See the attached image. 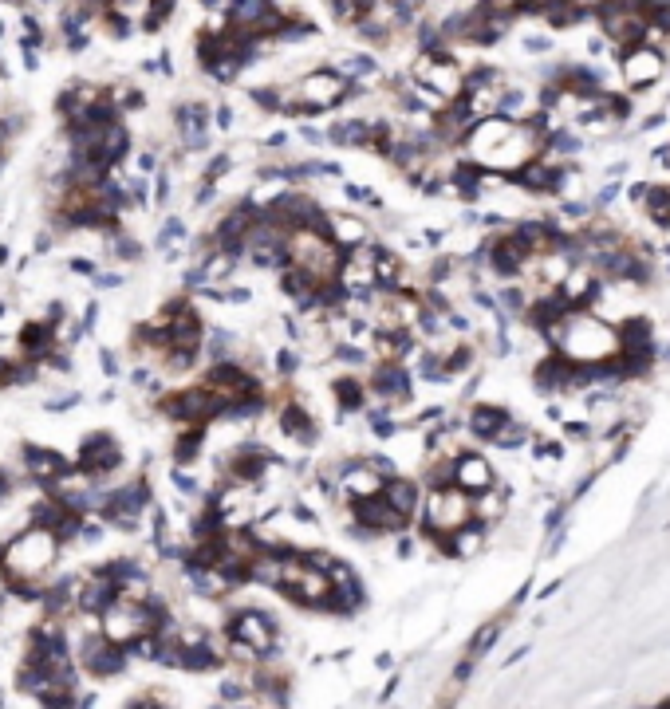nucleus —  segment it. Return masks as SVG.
<instances>
[{
  "label": "nucleus",
  "mask_w": 670,
  "mask_h": 709,
  "mask_svg": "<svg viewBox=\"0 0 670 709\" xmlns=\"http://www.w3.org/2000/svg\"><path fill=\"white\" fill-rule=\"evenodd\" d=\"M540 150H544V134L521 119L489 115L466 130L469 166H477L481 174H521L540 158Z\"/></svg>",
  "instance_id": "nucleus-1"
},
{
  "label": "nucleus",
  "mask_w": 670,
  "mask_h": 709,
  "mask_svg": "<svg viewBox=\"0 0 670 709\" xmlns=\"http://www.w3.org/2000/svg\"><path fill=\"white\" fill-rule=\"evenodd\" d=\"M544 331H548V343L560 351V359L580 371L603 367L623 355V331H615L611 323H603L600 316L584 308L556 312L552 320H544Z\"/></svg>",
  "instance_id": "nucleus-2"
},
{
  "label": "nucleus",
  "mask_w": 670,
  "mask_h": 709,
  "mask_svg": "<svg viewBox=\"0 0 670 709\" xmlns=\"http://www.w3.org/2000/svg\"><path fill=\"white\" fill-rule=\"evenodd\" d=\"M60 540L56 532L48 528H36L28 524L24 532H16L8 544H4V580H24V583H40L60 560Z\"/></svg>",
  "instance_id": "nucleus-3"
},
{
  "label": "nucleus",
  "mask_w": 670,
  "mask_h": 709,
  "mask_svg": "<svg viewBox=\"0 0 670 709\" xmlns=\"http://www.w3.org/2000/svg\"><path fill=\"white\" fill-rule=\"evenodd\" d=\"M473 497L462 493L458 485H438L422 497V536L438 540V536H454L458 528L473 524Z\"/></svg>",
  "instance_id": "nucleus-4"
},
{
  "label": "nucleus",
  "mask_w": 670,
  "mask_h": 709,
  "mask_svg": "<svg viewBox=\"0 0 670 709\" xmlns=\"http://www.w3.org/2000/svg\"><path fill=\"white\" fill-rule=\"evenodd\" d=\"M154 410L174 422V426H213L217 422V394L205 387V383H194V387H178V390H166L154 398Z\"/></svg>",
  "instance_id": "nucleus-5"
},
{
  "label": "nucleus",
  "mask_w": 670,
  "mask_h": 709,
  "mask_svg": "<svg viewBox=\"0 0 670 709\" xmlns=\"http://www.w3.org/2000/svg\"><path fill=\"white\" fill-rule=\"evenodd\" d=\"M280 591H284L292 603H300V607L328 611L335 587H332V580H328V572H324V568H316L304 552H292V556L284 560V583H280Z\"/></svg>",
  "instance_id": "nucleus-6"
},
{
  "label": "nucleus",
  "mask_w": 670,
  "mask_h": 709,
  "mask_svg": "<svg viewBox=\"0 0 670 709\" xmlns=\"http://www.w3.org/2000/svg\"><path fill=\"white\" fill-rule=\"evenodd\" d=\"M347 253H339L324 233H292L288 237V264L304 268L316 284H335Z\"/></svg>",
  "instance_id": "nucleus-7"
},
{
  "label": "nucleus",
  "mask_w": 670,
  "mask_h": 709,
  "mask_svg": "<svg viewBox=\"0 0 670 709\" xmlns=\"http://www.w3.org/2000/svg\"><path fill=\"white\" fill-rule=\"evenodd\" d=\"M355 83H347L335 67H320V71H308L300 83H296V99H284V111H328L339 107L347 95H351Z\"/></svg>",
  "instance_id": "nucleus-8"
},
{
  "label": "nucleus",
  "mask_w": 670,
  "mask_h": 709,
  "mask_svg": "<svg viewBox=\"0 0 670 709\" xmlns=\"http://www.w3.org/2000/svg\"><path fill=\"white\" fill-rule=\"evenodd\" d=\"M71 465H75V477H83V481H107L123 469V446H119L115 434L95 430L79 442V453H75Z\"/></svg>",
  "instance_id": "nucleus-9"
},
{
  "label": "nucleus",
  "mask_w": 670,
  "mask_h": 709,
  "mask_svg": "<svg viewBox=\"0 0 670 709\" xmlns=\"http://www.w3.org/2000/svg\"><path fill=\"white\" fill-rule=\"evenodd\" d=\"M225 635L229 643L245 646L253 658H268L276 650V619L268 611H257V607H245V611H233L229 623H225Z\"/></svg>",
  "instance_id": "nucleus-10"
},
{
  "label": "nucleus",
  "mask_w": 670,
  "mask_h": 709,
  "mask_svg": "<svg viewBox=\"0 0 670 709\" xmlns=\"http://www.w3.org/2000/svg\"><path fill=\"white\" fill-rule=\"evenodd\" d=\"M414 83L422 87V91H430L438 103H458L462 99V91H466V75H462V67L454 64L450 56H442V52H430V56H422L418 67H414Z\"/></svg>",
  "instance_id": "nucleus-11"
},
{
  "label": "nucleus",
  "mask_w": 670,
  "mask_h": 709,
  "mask_svg": "<svg viewBox=\"0 0 670 709\" xmlns=\"http://www.w3.org/2000/svg\"><path fill=\"white\" fill-rule=\"evenodd\" d=\"M20 461H24V477L36 481L44 493H56L60 485H67L75 477V465L71 457H64L52 446H36V442H24L20 446Z\"/></svg>",
  "instance_id": "nucleus-12"
},
{
  "label": "nucleus",
  "mask_w": 670,
  "mask_h": 709,
  "mask_svg": "<svg viewBox=\"0 0 670 709\" xmlns=\"http://www.w3.org/2000/svg\"><path fill=\"white\" fill-rule=\"evenodd\" d=\"M205 387L217 394V402H237V398H249V394H265V383L241 363V359H225V363H209L205 367Z\"/></svg>",
  "instance_id": "nucleus-13"
},
{
  "label": "nucleus",
  "mask_w": 670,
  "mask_h": 709,
  "mask_svg": "<svg viewBox=\"0 0 670 709\" xmlns=\"http://www.w3.org/2000/svg\"><path fill=\"white\" fill-rule=\"evenodd\" d=\"M367 394L387 406V410H399L402 402H410L414 394V375L406 363H391V359H375L371 363V379H367Z\"/></svg>",
  "instance_id": "nucleus-14"
},
{
  "label": "nucleus",
  "mask_w": 670,
  "mask_h": 709,
  "mask_svg": "<svg viewBox=\"0 0 670 709\" xmlns=\"http://www.w3.org/2000/svg\"><path fill=\"white\" fill-rule=\"evenodd\" d=\"M387 485V477L367 461V457H343L339 461V501H363V497H379Z\"/></svg>",
  "instance_id": "nucleus-15"
},
{
  "label": "nucleus",
  "mask_w": 670,
  "mask_h": 709,
  "mask_svg": "<svg viewBox=\"0 0 670 709\" xmlns=\"http://www.w3.org/2000/svg\"><path fill=\"white\" fill-rule=\"evenodd\" d=\"M127 646L111 643L103 631H95V635H87L83 646H79V666L91 674V678H115V674H123L127 670Z\"/></svg>",
  "instance_id": "nucleus-16"
},
{
  "label": "nucleus",
  "mask_w": 670,
  "mask_h": 709,
  "mask_svg": "<svg viewBox=\"0 0 670 709\" xmlns=\"http://www.w3.org/2000/svg\"><path fill=\"white\" fill-rule=\"evenodd\" d=\"M276 426H280V434H284L288 442H296V446H316V438H320V422H316V414H312L300 398L276 402Z\"/></svg>",
  "instance_id": "nucleus-17"
},
{
  "label": "nucleus",
  "mask_w": 670,
  "mask_h": 709,
  "mask_svg": "<svg viewBox=\"0 0 670 709\" xmlns=\"http://www.w3.org/2000/svg\"><path fill=\"white\" fill-rule=\"evenodd\" d=\"M450 485H458L469 497H481L497 485L493 465L481 453H454V469H450Z\"/></svg>",
  "instance_id": "nucleus-18"
},
{
  "label": "nucleus",
  "mask_w": 670,
  "mask_h": 709,
  "mask_svg": "<svg viewBox=\"0 0 670 709\" xmlns=\"http://www.w3.org/2000/svg\"><path fill=\"white\" fill-rule=\"evenodd\" d=\"M351 520L355 524H363V528H371V532H379V536H391V532H402L410 520L399 516L387 501H383V493L379 497H363V501H351Z\"/></svg>",
  "instance_id": "nucleus-19"
},
{
  "label": "nucleus",
  "mask_w": 670,
  "mask_h": 709,
  "mask_svg": "<svg viewBox=\"0 0 670 709\" xmlns=\"http://www.w3.org/2000/svg\"><path fill=\"white\" fill-rule=\"evenodd\" d=\"M115 599H119V587L107 580L99 568L87 572V576H79V587H75V611H83V615H103Z\"/></svg>",
  "instance_id": "nucleus-20"
},
{
  "label": "nucleus",
  "mask_w": 670,
  "mask_h": 709,
  "mask_svg": "<svg viewBox=\"0 0 670 709\" xmlns=\"http://www.w3.org/2000/svg\"><path fill=\"white\" fill-rule=\"evenodd\" d=\"M324 237L332 241L339 253H351V249H359V245L371 241V225L363 217H355V213H328L324 217Z\"/></svg>",
  "instance_id": "nucleus-21"
},
{
  "label": "nucleus",
  "mask_w": 670,
  "mask_h": 709,
  "mask_svg": "<svg viewBox=\"0 0 670 709\" xmlns=\"http://www.w3.org/2000/svg\"><path fill=\"white\" fill-rule=\"evenodd\" d=\"M56 343H60V339H56V323H48V320H24L20 335H16L20 359H32V363H44Z\"/></svg>",
  "instance_id": "nucleus-22"
},
{
  "label": "nucleus",
  "mask_w": 670,
  "mask_h": 709,
  "mask_svg": "<svg viewBox=\"0 0 670 709\" xmlns=\"http://www.w3.org/2000/svg\"><path fill=\"white\" fill-rule=\"evenodd\" d=\"M659 75H663V56L651 44H639V48H631L623 56V79L631 87H651Z\"/></svg>",
  "instance_id": "nucleus-23"
},
{
  "label": "nucleus",
  "mask_w": 670,
  "mask_h": 709,
  "mask_svg": "<svg viewBox=\"0 0 670 709\" xmlns=\"http://www.w3.org/2000/svg\"><path fill=\"white\" fill-rule=\"evenodd\" d=\"M383 501H387L399 516L414 520V513L422 509V481H414V477H406V473L387 477V485H383Z\"/></svg>",
  "instance_id": "nucleus-24"
},
{
  "label": "nucleus",
  "mask_w": 670,
  "mask_h": 709,
  "mask_svg": "<svg viewBox=\"0 0 670 709\" xmlns=\"http://www.w3.org/2000/svg\"><path fill=\"white\" fill-rule=\"evenodd\" d=\"M174 119H178V134H182V142L190 150H205L209 146V107L205 103H182L174 111Z\"/></svg>",
  "instance_id": "nucleus-25"
},
{
  "label": "nucleus",
  "mask_w": 670,
  "mask_h": 709,
  "mask_svg": "<svg viewBox=\"0 0 670 709\" xmlns=\"http://www.w3.org/2000/svg\"><path fill=\"white\" fill-rule=\"evenodd\" d=\"M332 398H335V410H339V418L363 414V410H367V402H371V394H367V383H363L355 371H347V375L332 379Z\"/></svg>",
  "instance_id": "nucleus-26"
},
{
  "label": "nucleus",
  "mask_w": 670,
  "mask_h": 709,
  "mask_svg": "<svg viewBox=\"0 0 670 709\" xmlns=\"http://www.w3.org/2000/svg\"><path fill=\"white\" fill-rule=\"evenodd\" d=\"M509 422V410H501V406H473L466 414V430L473 438H481V442H493L497 434H501V426Z\"/></svg>",
  "instance_id": "nucleus-27"
},
{
  "label": "nucleus",
  "mask_w": 670,
  "mask_h": 709,
  "mask_svg": "<svg viewBox=\"0 0 670 709\" xmlns=\"http://www.w3.org/2000/svg\"><path fill=\"white\" fill-rule=\"evenodd\" d=\"M201 359L205 363H225V359H237V335L225 331V327H205V339H201Z\"/></svg>",
  "instance_id": "nucleus-28"
},
{
  "label": "nucleus",
  "mask_w": 670,
  "mask_h": 709,
  "mask_svg": "<svg viewBox=\"0 0 670 709\" xmlns=\"http://www.w3.org/2000/svg\"><path fill=\"white\" fill-rule=\"evenodd\" d=\"M316 280L304 272V268H296V264H288V268H280V292L292 300V304H300V300H308V296H316Z\"/></svg>",
  "instance_id": "nucleus-29"
},
{
  "label": "nucleus",
  "mask_w": 670,
  "mask_h": 709,
  "mask_svg": "<svg viewBox=\"0 0 670 709\" xmlns=\"http://www.w3.org/2000/svg\"><path fill=\"white\" fill-rule=\"evenodd\" d=\"M107 253H111V260H119V264H138V260H146V245L134 237V233H127V229H115V233H107Z\"/></svg>",
  "instance_id": "nucleus-30"
},
{
  "label": "nucleus",
  "mask_w": 670,
  "mask_h": 709,
  "mask_svg": "<svg viewBox=\"0 0 670 709\" xmlns=\"http://www.w3.org/2000/svg\"><path fill=\"white\" fill-rule=\"evenodd\" d=\"M300 367H304V351H300V347L284 343V347L272 351V375H276L280 383H292V379L300 375Z\"/></svg>",
  "instance_id": "nucleus-31"
},
{
  "label": "nucleus",
  "mask_w": 670,
  "mask_h": 709,
  "mask_svg": "<svg viewBox=\"0 0 670 709\" xmlns=\"http://www.w3.org/2000/svg\"><path fill=\"white\" fill-rule=\"evenodd\" d=\"M367 414V430L379 438V442H391V438H399L402 434V422L387 410V406H371V410H363Z\"/></svg>",
  "instance_id": "nucleus-32"
},
{
  "label": "nucleus",
  "mask_w": 670,
  "mask_h": 709,
  "mask_svg": "<svg viewBox=\"0 0 670 709\" xmlns=\"http://www.w3.org/2000/svg\"><path fill=\"white\" fill-rule=\"evenodd\" d=\"M170 481H174V489H178L186 501H205V497H209L205 485H201V477L194 469H186V465H174V469H170Z\"/></svg>",
  "instance_id": "nucleus-33"
},
{
  "label": "nucleus",
  "mask_w": 670,
  "mask_h": 709,
  "mask_svg": "<svg viewBox=\"0 0 670 709\" xmlns=\"http://www.w3.org/2000/svg\"><path fill=\"white\" fill-rule=\"evenodd\" d=\"M64 513L67 509L56 501V497H44V501H36V505L28 509V524H36V528H48V532H52V528L60 524V516Z\"/></svg>",
  "instance_id": "nucleus-34"
},
{
  "label": "nucleus",
  "mask_w": 670,
  "mask_h": 709,
  "mask_svg": "<svg viewBox=\"0 0 670 709\" xmlns=\"http://www.w3.org/2000/svg\"><path fill=\"white\" fill-rule=\"evenodd\" d=\"M186 237H190V229H186L182 217H162V225H158V249H162V253L186 245Z\"/></svg>",
  "instance_id": "nucleus-35"
},
{
  "label": "nucleus",
  "mask_w": 670,
  "mask_h": 709,
  "mask_svg": "<svg viewBox=\"0 0 670 709\" xmlns=\"http://www.w3.org/2000/svg\"><path fill=\"white\" fill-rule=\"evenodd\" d=\"M375 4H379V0H332L335 16H339V20H347V24L367 20V16L375 12Z\"/></svg>",
  "instance_id": "nucleus-36"
},
{
  "label": "nucleus",
  "mask_w": 670,
  "mask_h": 709,
  "mask_svg": "<svg viewBox=\"0 0 670 709\" xmlns=\"http://www.w3.org/2000/svg\"><path fill=\"white\" fill-rule=\"evenodd\" d=\"M525 442H529V426L517 422V418H509V422L501 426V434L493 438V446H501V450H517V446H525Z\"/></svg>",
  "instance_id": "nucleus-37"
},
{
  "label": "nucleus",
  "mask_w": 670,
  "mask_h": 709,
  "mask_svg": "<svg viewBox=\"0 0 670 709\" xmlns=\"http://www.w3.org/2000/svg\"><path fill=\"white\" fill-rule=\"evenodd\" d=\"M501 627H505V615H501V619H493V623H485V627H481V631L473 635V643H469V654H466V658H481V654H485L489 646L497 643Z\"/></svg>",
  "instance_id": "nucleus-38"
},
{
  "label": "nucleus",
  "mask_w": 670,
  "mask_h": 709,
  "mask_svg": "<svg viewBox=\"0 0 670 709\" xmlns=\"http://www.w3.org/2000/svg\"><path fill=\"white\" fill-rule=\"evenodd\" d=\"M127 654H131V658H142V662H154V658H158V631L131 639V643H127Z\"/></svg>",
  "instance_id": "nucleus-39"
},
{
  "label": "nucleus",
  "mask_w": 670,
  "mask_h": 709,
  "mask_svg": "<svg viewBox=\"0 0 670 709\" xmlns=\"http://www.w3.org/2000/svg\"><path fill=\"white\" fill-rule=\"evenodd\" d=\"M91 280H95V288H99V292H111V288H123V284H127V276H123V272H107V268H99Z\"/></svg>",
  "instance_id": "nucleus-40"
},
{
  "label": "nucleus",
  "mask_w": 670,
  "mask_h": 709,
  "mask_svg": "<svg viewBox=\"0 0 670 709\" xmlns=\"http://www.w3.org/2000/svg\"><path fill=\"white\" fill-rule=\"evenodd\" d=\"M79 402H83V394H79V390H71V394H60V398H48V402H44V410H48V414H64V410L79 406Z\"/></svg>",
  "instance_id": "nucleus-41"
},
{
  "label": "nucleus",
  "mask_w": 670,
  "mask_h": 709,
  "mask_svg": "<svg viewBox=\"0 0 670 709\" xmlns=\"http://www.w3.org/2000/svg\"><path fill=\"white\" fill-rule=\"evenodd\" d=\"M99 367H103V375H107V379H119V371H123V363H119V351L103 347V351H99Z\"/></svg>",
  "instance_id": "nucleus-42"
},
{
  "label": "nucleus",
  "mask_w": 670,
  "mask_h": 709,
  "mask_svg": "<svg viewBox=\"0 0 670 709\" xmlns=\"http://www.w3.org/2000/svg\"><path fill=\"white\" fill-rule=\"evenodd\" d=\"M221 698H225L229 706H233V702H245V698H249V686H245V682L225 678V682H221Z\"/></svg>",
  "instance_id": "nucleus-43"
},
{
  "label": "nucleus",
  "mask_w": 670,
  "mask_h": 709,
  "mask_svg": "<svg viewBox=\"0 0 670 709\" xmlns=\"http://www.w3.org/2000/svg\"><path fill=\"white\" fill-rule=\"evenodd\" d=\"M343 197H347L351 205H379V197L371 194L367 186H343Z\"/></svg>",
  "instance_id": "nucleus-44"
},
{
  "label": "nucleus",
  "mask_w": 670,
  "mask_h": 709,
  "mask_svg": "<svg viewBox=\"0 0 670 709\" xmlns=\"http://www.w3.org/2000/svg\"><path fill=\"white\" fill-rule=\"evenodd\" d=\"M67 268H71L75 276H87V280H91V276L99 272V260H91V257H71V260H67Z\"/></svg>",
  "instance_id": "nucleus-45"
},
{
  "label": "nucleus",
  "mask_w": 670,
  "mask_h": 709,
  "mask_svg": "<svg viewBox=\"0 0 670 709\" xmlns=\"http://www.w3.org/2000/svg\"><path fill=\"white\" fill-rule=\"evenodd\" d=\"M79 323H83V331H95V327H99V300H87V308H83Z\"/></svg>",
  "instance_id": "nucleus-46"
},
{
  "label": "nucleus",
  "mask_w": 670,
  "mask_h": 709,
  "mask_svg": "<svg viewBox=\"0 0 670 709\" xmlns=\"http://www.w3.org/2000/svg\"><path fill=\"white\" fill-rule=\"evenodd\" d=\"M150 383H154L150 367H134V371H131V387H150Z\"/></svg>",
  "instance_id": "nucleus-47"
},
{
  "label": "nucleus",
  "mask_w": 670,
  "mask_h": 709,
  "mask_svg": "<svg viewBox=\"0 0 670 709\" xmlns=\"http://www.w3.org/2000/svg\"><path fill=\"white\" fill-rule=\"evenodd\" d=\"M8 493H12V477H8V469L0 465V501H4Z\"/></svg>",
  "instance_id": "nucleus-48"
},
{
  "label": "nucleus",
  "mask_w": 670,
  "mask_h": 709,
  "mask_svg": "<svg viewBox=\"0 0 670 709\" xmlns=\"http://www.w3.org/2000/svg\"><path fill=\"white\" fill-rule=\"evenodd\" d=\"M12 264V249L8 245H0V268H8Z\"/></svg>",
  "instance_id": "nucleus-49"
},
{
  "label": "nucleus",
  "mask_w": 670,
  "mask_h": 709,
  "mask_svg": "<svg viewBox=\"0 0 670 709\" xmlns=\"http://www.w3.org/2000/svg\"><path fill=\"white\" fill-rule=\"evenodd\" d=\"M395 690H399V674H395V678H391V686L383 690V702H391V694H395Z\"/></svg>",
  "instance_id": "nucleus-50"
},
{
  "label": "nucleus",
  "mask_w": 670,
  "mask_h": 709,
  "mask_svg": "<svg viewBox=\"0 0 670 709\" xmlns=\"http://www.w3.org/2000/svg\"><path fill=\"white\" fill-rule=\"evenodd\" d=\"M134 709H162V706H154V702H138Z\"/></svg>",
  "instance_id": "nucleus-51"
},
{
  "label": "nucleus",
  "mask_w": 670,
  "mask_h": 709,
  "mask_svg": "<svg viewBox=\"0 0 670 709\" xmlns=\"http://www.w3.org/2000/svg\"><path fill=\"white\" fill-rule=\"evenodd\" d=\"M4 316H8V300H0V320H4Z\"/></svg>",
  "instance_id": "nucleus-52"
},
{
  "label": "nucleus",
  "mask_w": 670,
  "mask_h": 709,
  "mask_svg": "<svg viewBox=\"0 0 670 709\" xmlns=\"http://www.w3.org/2000/svg\"><path fill=\"white\" fill-rule=\"evenodd\" d=\"M0 568H4V540H0Z\"/></svg>",
  "instance_id": "nucleus-53"
}]
</instances>
